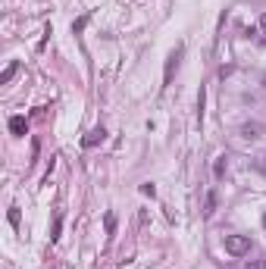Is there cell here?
Instances as JSON below:
<instances>
[{
    "label": "cell",
    "instance_id": "17",
    "mask_svg": "<svg viewBox=\"0 0 266 269\" xmlns=\"http://www.w3.org/2000/svg\"><path fill=\"white\" fill-rule=\"evenodd\" d=\"M263 225H266V213H263Z\"/></svg>",
    "mask_w": 266,
    "mask_h": 269
},
{
    "label": "cell",
    "instance_id": "14",
    "mask_svg": "<svg viewBox=\"0 0 266 269\" xmlns=\"http://www.w3.org/2000/svg\"><path fill=\"white\" fill-rule=\"evenodd\" d=\"M85 22H88V19H85V16H82V19H75V22H72V31H75V34H79V31H82V28H85Z\"/></svg>",
    "mask_w": 266,
    "mask_h": 269
},
{
    "label": "cell",
    "instance_id": "8",
    "mask_svg": "<svg viewBox=\"0 0 266 269\" xmlns=\"http://www.w3.org/2000/svg\"><path fill=\"white\" fill-rule=\"evenodd\" d=\"M7 219H10V225H13V228L19 225V207H16V204L10 207V213H7Z\"/></svg>",
    "mask_w": 266,
    "mask_h": 269
},
{
    "label": "cell",
    "instance_id": "15",
    "mask_svg": "<svg viewBox=\"0 0 266 269\" xmlns=\"http://www.w3.org/2000/svg\"><path fill=\"white\" fill-rule=\"evenodd\" d=\"M247 269H266V260H257V263H247Z\"/></svg>",
    "mask_w": 266,
    "mask_h": 269
},
{
    "label": "cell",
    "instance_id": "10",
    "mask_svg": "<svg viewBox=\"0 0 266 269\" xmlns=\"http://www.w3.org/2000/svg\"><path fill=\"white\" fill-rule=\"evenodd\" d=\"M141 194H147V198H154V194H157V188L150 185V182H144V185H141Z\"/></svg>",
    "mask_w": 266,
    "mask_h": 269
},
{
    "label": "cell",
    "instance_id": "7",
    "mask_svg": "<svg viewBox=\"0 0 266 269\" xmlns=\"http://www.w3.org/2000/svg\"><path fill=\"white\" fill-rule=\"evenodd\" d=\"M204 100H207V97H204V88H201V91H198V122H201V125H204Z\"/></svg>",
    "mask_w": 266,
    "mask_h": 269
},
{
    "label": "cell",
    "instance_id": "13",
    "mask_svg": "<svg viewBox=\"0 0 266 269\" xmlns=\"http://www.w3.org/2000/svg\"><path fill=\"white\" fill-rule=\"evenodd\" d=\"M60 228H63V219L57 216V222H54V235H50V241H57V238H60Z\"/></svg>",
    "mask_w": 266,
    "mask_h": 269
},
{
    "label": "cell",
    "instance_id": "4",
    "mask_svg": "<svg viewBox=\"0 0 266 269\" xmlns=\"http://www.w3.org/2000/svg\"><path fill=\"white\" fill-rule=\"evenodd\" d=\"M16 72H19V60H13V63H10V66L4 69V75H0V85H10Z\"/></svg>",
    "mask_w": 266,
    "mask_h": 269
},
{
    "label": "cell",
    "instance_id": "3",
    "mask_svg": "<svg viewBox=\"0 0 266 269\" xmlns=\"http://www.w3.org/2000/svg\"><path fill=\"white\" fill-rule=\"evenodd\" d=\"M103 138H107V132H103V125H97V129H91V132L85 135V141H82V144H85V147H94V144H100Z\"/></svg>",
    "mask_w": 266,
    "mask_h": 269
},
{
    "label": "cell",
    "instance_id": "1",
    "mask_svg": "<svg viewBox=\"0 0 266 269\" xmlns=\"http://www.w3.org/2000/svg\"><path fill=\"white\" fill-rule=\"evenodd\" d=\"M225 250L235 254V257H241V254L251 250V238H247V235H225Z\"/></svg>",
    "mask_w": 266,
    "mask_h": 269
},
{
    "label": "cell",
    "instance_id": "11",
    "mask_svg": "<svg viewBox=\"0 0 266 269\" xmlns=\"http://www.w3.org/2000/svg\"><path fill=\"white\" fill-rule=\"evenodd\" d=\"M107 232H110V235L116 232V216H113V213H107Z\"/></svg>",
    "mask_w": 266,
    "mask_h": 269
},
{
    "label": "cell",
    "instance_id": "12",
    "mask_svg": "<svg viewBox=\"0 0 266 269\" xmlns=\"http://www.w3.org/2000/svg\"><path fill=\"white\" fill-rule=\"evenodd\" d=\"M213 210H216V194H210V198H207V210H204V213H207V216H213Z\"/></svg>",
    "mask_w": 266,
    "mask_h": 269
},
{
    "label": "cell",
    "instance_id": "5",
    "mask_svg": "<svg viewBox=\"0 0 266 269\" xmlns=\"http://www.w3.org/2000/svg\"><path fill=\"white\" fill-rule=\"evenodd\" d=\"M25 129H28L25 116H13V119H10V132H13V135H25Z\"/></svg>",
    "mask_w": 266,
    "mask_h": 269
},
{
    "label": "cell",
    "instance_id": "6",
    "mask_svg": "<svg viewBox=\"0 0 266 269\" xmlns=\"http://www.w3.org/2000/svg\"><path fill=\"white\" fill-rule=\"evenodd\" d=\"M260 132H263V125H257V122H247V125L241 129L244 138H260Z\"/></svg>",
    "mask_w": 266,
    "mask_h": 269
},
{
    "label": "cell",
    "instance_id": "9",
    "mask_svg": "<svg viewBox=\"0 0 266 269\" xmlns=\"http://www.w3.org/2000/svg\"><path fill=\"white\" fill-rule=\"evenodd\" d=\"M213 172H216V178H222V175H225V157H219V160H216V169H213Z\"/></svg>",
    "mask_w": 266,
    "mask_h": 269
},
{
    "label": "cell",
    "instance_id": "16",
    "mask_svg": "<svg viewBox=\"0 0 266 269\" xmlns=\"http://www.w3.org/2000/svg\"><path fill=\"white\" fill-rule=\"evenodd\" d=\"M260 28H263V34H266V13L260 16Z\"/></svg>",
    "mask_w": 266,
    "mask_h": 269
},
{
    "label": "cell",
    "instance_id": "2",
    "mask_svg": "<svg viewBox=\"0 0 266 269\" xmlns=\"http://www.w3.org/2000/svg\"><path fill=\"white\" fill-rule=\"evenodd\" d=\"M179 60H182V47H175V50L169 53V60H166V72H163V88H169V85H172V75H175V69H179Z\"/></svg>",
    "mask_w": 266,
    "mask_h": 269
}]
</instances>
